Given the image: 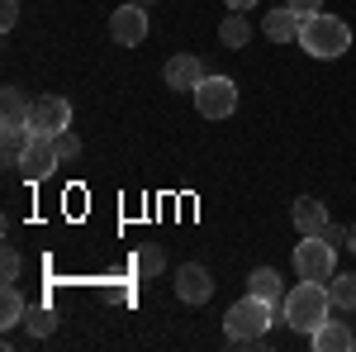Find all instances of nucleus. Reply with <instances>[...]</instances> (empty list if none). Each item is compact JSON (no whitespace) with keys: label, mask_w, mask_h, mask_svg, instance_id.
<instances>
[{"label":"nucleus","mask_w":356,"mask_h":352,"mask_svg":"<svg viewBox=\"0 0 356 352\" xmlns=\"http://www.w3.org/2000/svg\"><path fill=\"white\" fill-rule=\"evenodd\" d=\"M57 162H62V158H57V143H53L48 134H29V138H24L19 171H24L29 181H48V176L57 171Z\"/></svg>","instance_id":"obj_6"},{"label":"nucleus","mask_w":356,"mask_h":352,"mask_svg":"<svg viewBox=\"0 0 356 352\" xmlns=\"http://www.w3.org/2000/svg\"><path fill=\"white\" fill-rule=\"evenodd\" d=\"M247 291L261 300H271V305H280V271L275 267H257L252 276H247Z\"/></svg>","instance_id":"obj_15"},{"label":"nucleus","mask_w":356,"mask_h":352,"mask_svg":"<svg viewBox=\"0 0 356 352\" xmlns=\"http://www.w3.org/2000/svg\"><path fill=\"white\" fill-rule=\"evenodd\" d=\"M223 5H228V10H252L257 0H223Z\"/></svg>","instance_id":"obj_26"},{"label":"nucleus","mask_w":356,"mask_h":352,"mask_svg":"<svg viewBox=\"0 0 356 352\" xmlns=\"http://www.w3.org/2000/svg\"><path fill=\"white\" fill-rule=\"evenodd\" d=\"M332 296H328V281H300L290 296H285V324L295 333H314V328L328 319Z\"/></svg>","instance_id":"obj_1"},{"label":"nucleus","mask_w":356,"mask_h":352,"mask_svg":"<svg viewBox=\"0 0 356 352\" xmlns=\"http://www.w3.org/2000/svg\"><path fill=\"white\" fill-rule=\"evenodd\" d=\"M323 238H328V243H347V238H352V229H337V224H328V229H323Z\"/></svg>","instance_id":"obj_25"},{"label":"nucleus","mask_w":356,"mask_h":352,"mask_svg":"<svg viewBox=\"0 0 356 352\" xmlns=\"http://www.w3.org/2000/svg\"><path fill=\"white\" fill-rule=\"evenodd\" d=\"M24 319H29L24 296H19L15 286H5V291H0V324H5V328H15V324H24Z\"/></svg>","instance_id":"obj_16"},{"label":"nucleus","mask_w":356,"mask_h":352,"mask_svg":"<svg viewBox=\"0 0 356 352\" xmlns=\"http://www.w3.org/2000/svg\"><path fill=\"white\" fill-rule=\"evenodd\" d=\"M0 24H5V29L19 24V0H0Z\"/></svg>","instance_id":"obj_23"},{"label":"nucleus","mask_w":356,"mask_h":352,"mask_svg":"<svg viewBox=\"0 0 356 352\" xmlns=\"http://www.w3.org/2000/svg\"><path fill=\"white\" fill-rule=\"evenodd\" d=\"M191 95H195V109H200L204 119H228V114L238 109V86L228 82V77H204Z\"/></svg>","instance_id":"obj_5"},{"label":"nucleus","mask_w":356,"mask_h":352,"mask_svg":"<svg viewBox=\"0 0 356 352\" xmlns=\"http://www.w3.org/2000/svg\"><path fill=\"white\" fill-rule=\"evenodd\" d=\"M309 343L318 352H347V348H356V333L347 324H337V319H323V324L309 333Z\"/></svg>","instance_id":"obj_14"},{"label":"nucleus","mask_w":356,"mask_h":352,"mask_svg":"<svg viewBox=\"0 0 356 352\" xmlns=\"http://www.w3.org/2000/svg\"><path fill=\"white\" fill-rule=\"evenodd\" d=\"M328 296H332L337 309H356V276H352V271H332Z\"/></svg>","instance_id":"obj_17"},{"label":"nucleus","mask_w":356,"mask_h":352,"mask_svg":"<svg viewBox=\"0 0 356 352\" xmlns=\"http://www.w3.org/2000/svg\"><path fill=\"white\" fill-rule=\"evenodd\" d=\"M300 48L309 57H342L352 48V29L342 24L337 15H304V29H300Z\"/></svg>","instance_id":"obj_3"},{"label":"nucleus","mask_w":356,"mask_h":352,"mask_svg":"<svg viewBox=\"0 0 356 352\" xmlns=\"http://www.w3.org/2000/svg\"><path fill=\"white\" fill-rule=\"evenodd\" d=\"M162 77H166V86H171V91H195V86L204 82L209 72L200 67V57H195V53H176L171 62H166Z\"/></svg>","instance_id":"obj_11"},{"label":"nucleus","mask_w":356,"mask_h":352,"mask_svg":"<svg viewBox=\"0 0 356 352\" xmlns=\"http://www.w3.org/2000/svg\"><path fill=\"white\" fill-rule=\"evenodd\" d=\"M53 143H57V158H62V162H72V158L81 153V138L72 134V129H62V134H57Z\"/></svg>","instance_id":"obj_21"},{"label":"nucleus","mask_w":356,"mask_h":352,"mask_svg":"<svg viewBox=\"0 0 356 352\" xmlns=\"http://www.w3.org/2000/svg\"><path fill=\"white\" fill-rule=\"evenodd\" d=\"M347 247H352V252H356V224H352V238H347Z\"/></svg>","instance_id":"obj_27"},{"label":"nucleus","mask_w":356,"mask_h":352,"mask_svg":"<svg viewBox=\"0 0 356 352\" xmlns=\"http://www.w3.org/2000/svg\"><path fill=\"white\" fill-rule=\"evenodd\" d=\"M0 276H5V286L19 281V252H15V247H5V257H0Z\"/></svg>","instance_id":"obj_22"},{"label":"nucleus","mask_w":356,"mask_h":352,"mask_svg":"<svg viewBox=\"0 0 356 352\" xmlns=\"http://www.w3.org/2000/svg\"><path fill=\"white\" fill-rule=\"evenodd\" d=\"M134 5H157V0H134Z\"/></svg>","instance_id":"obj_28"},{"label":"nucleus","mask_w":356,"mask_h":352,"mask_svg":"<svg viewBox=\"0 0 356 352\" xmlns=\"http://www.w3.org/2000/svg\"><path fill=\"white\" fill-rule=\"evenodd\" d=\"M290 10H300V15H318L323 10V0H285Z\"/></svg>","instance_id":"obj_24"},{"label":"nucleus","mask_w":356,"mask_h":352,"mask_svg":"<svg viewBox=\"0 0 356 352\" xmlns=\"http://www.w3.org/2000/svg\"><path fill=\"white\" fill-rule=\"evenodd\" d=\"M29 114H33V105H29L15 86H5L0 91V129L5 134H29Z\"/></svg>","instance_id":"obj_12"},{"label":"nucleus","mask_w":356,"mask_h":352,"mask_svg":"<svg viewBox=\"0 0 356 352\" xmlns=\"http://www.w3.org/2000/svg\"><path fill=\"white\" fill-rule=\"evenodd\" d=\"M110 38L114 43H124V48H134V43H143L147 38V5H119L110 15Z\"/></svg>","instance_id":"obj_8"},{"label":"nucleus","mask_w":356,"mask_h":352,"mask_svg":"<svg viewBox=\"0 0 356 352\" xmlns=\"http://www.w3.org/2000/svg\"><path fill=\"white\" fill-rule=\"evenodd\" d=\"M176 296L186 300V305H204V300L214 296V281H209V271L200 267V262H186V267L176 271Z\"/></svg>","instance_id":"obj_10"},{"label":"nucleus","mask_w":356,"mask_h":352,"mask_svg":"<svg viewBox=\"0 0 356 352\" xmlns=\"http://www.w3.org/2000/svg\"><path fill=\"white\" fill-rule=\"evenodd\" d=\"M290 219H295V229H300L304 238H309V234H323V229H328V205L314 200V195H300V200L290 205Z\"/></svg>","instance_id":"obj_13"},{"label":"nucleus","mask_w":356,"mask_h":352,"mask_svg":"<svg viewBox=\"0 0 356 352\" xmlns=\"http://www.w3.org/2000/svg\"><path fill=\"white\" fill-rule=\"evenodd\" d=\"M53 328H57L53 309H29V333H33V338H48Z\"/></svg>","instance_id":"obj_20"},{"label":"nucleus","mask_w":356,"mask_h":352,"mask_svg":"<svg viewBox=\"0 0 356 352\" xmlns=\"http://www.w3.org/2000/svg\"><path fill=\"white\" fill-rule=\"evenodd\" d=\"M134 267L143 271V276H157V271L166 267V252H162V243H143V247H138V257H134Z\"/></svg>","instance_id":"obj_18"},{"label":"nucleus","mask_w":356,"mask_h":352,"mask_svg":"<svg viewBox=\"0 0 356 352\" xmlns=\"http://www.w3.org/2000/svg\"><path fill=\"white\" fill-rule=\"evenodd\" d=\"M300 29H304V15L290 10V5H275V10H266V20H261V33H266L271 43H295Z\"/></svg>","instance_id":"obj_9"},{"label":"nucleus","mask_w":356,"mask_h":352,"mask_svg":"<svg viewBox=\"0 0 356 352\" xmlns=\"http://www.w3.org/2000/svg\"><path fill=\"white\" fill-rule=\"evenodd\" d=\"M271 319H275V305L247 291V300H238V305L223 314V333H228V343H261L266 328H271Z\"/></svg>","instance_id":"obj_2"},{"label":"nucleus","mask_w":356,"mask_h":352,"mask_svg":"<svg viewBox=\"0 0 356 352\" xmlns=\"http://www.w3.org/2000/svg\"><path fill=\"white\" fill-rule=\"evenodd\" d=\"M219 38L228 43V48H243L247 38H252V24H247L243 15H228V20L219 24Z\"/></svg>","instance_id":"obj_19"},{"label":"nucleus","mask_w":356,"mask_h":352,"mask_svg":"<svg viewBox=\"0 0 356 352\" xmlns=\"http://www.w3.org/2000/svg\"><path fill=\"white\" fill-rule=\"evenodd\" d=\"M332 252L337 243H328L323 234H309L304 243H295V271H300V281H332Z\"/></svg>","instance_id":"obj_4"},{"label":"nucleus","mask_w":356,"mask_h":352,"mask_svg":"<svg viewBox=\"0 0 356 352\" xmlns=\"http://www.w3.org/2000/svg\"><path fill=\"white\" fill-rule=\"evenodd\" d=\"M62 129H72V105H67L62 95H38V100H33V114H29V134L57 138Z\"/></svg>","instance_id":"obj_7"}]
</instances>
